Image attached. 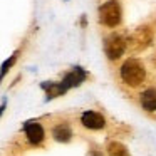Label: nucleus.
Returning <instances> with one entry per match:
<instances>
[{
  "label": "nucleus",
  "instance_id": "nucleus-12",
  "mask_svg": "<svg viewBox=\"0 0 156 156\" xmlns=\"http://www.w3.org/2000/svg\"><path fill=\"white\" fill-rule=\"evenodd\" d=\"M17 57H19V52H14V54H12L10 57L7 59V61H5L4 64H2V67H0V81H2V79H4V76L9 72V69H10L12 66L15 64V61H17Z\"/></svg>",
  "mask_w": 156,
  "mask_h": 156
},
{
  "label": "nucleus",
  "instance_id": "nucleus-7",
  "mask_svg": "<svg viewBox=\"0 0 156 156\" xmlns=\"http://www.w3.org/2000/svg\"><path fill=\"white\" fill-rule=\"evenodd\" d=\"M52 138L59 143H67L72 138V129L67 122H61L52 129Z\"/></svg>",
  "mask_w": 156,
  "mask_h": 156
},
{
  "label": "nucleus",
  "instance_id": "nucleus-3",
  "mask_svg": "<svg viewBox=\"0 0 156 156\" xmlns=\"http://www.w3.org/2000/svg\"><path fill=\"white\" fill-rule=\"evenodd\" d=\"M126 51V41L119 34H111L104 42V52L108 55V59L116 61L119 59Z\"/></svg>",
  "mask_w": 156,
  "mask_h": 156
},
{
  "label": "nucleus",
  "instance_id": "nucleus-11",
  "mask_svg": "<svg viewBox=\"0 0 156 156\" xmlns=\"http://www.w3.org/2000/svg\"><path fill=\"white\" fill-rule=\"evenodd\" d=\"M134 39H136V42L138 44H141V45H146V44H149L151 42V30L149 29H138L136 30V35H134Z\"/></svg>",
  "mask_w": 156,
  "mask_h": 156
},
{
  "label": "nucleus",
  "instance_id": "nucleus-4",
  "mask_svg": "<svg viewBox=\"0 0 156 156\" xmlns=\"http://www.w3.org/2000/svg\"><path fill=\"white\" fill-rule=\"evenodd\" d=\"M81 122L82 126H86L87 129H102L106 126V119L102 114H99V112L96 111H86L84 114L81 116Z\"/></svg>",
  "mask_w": 156,
  "mask_h": 156
},
{
  "label": "nucleus",
  "instance_id": "nucleus-1",
  "mask_svg": "<svg viewBox=\"0 0 156 156\" xmlns=\"http://www.w3.org/2000/svg\"><path fill=\"white\" fill-rule=\"evenodd\" d=\"M121 79L124 84L131 86V87H138L144 82L146 79V69L138 59H128L124 64L121 66Z\"/></svg>",
  "mask_w": 156,
  "mask_h": 156
},
{
  "label": "nucleus",
  "instance_id": "nucleus-9",
  "mask_svg": "<svg viewBox=\"0 0 156 156\" xmlns=\"http://www.w3.org/2000/svg\"><path fill=\"white\" fill-rule=\"evenodd\" d=\"M42 89L47 92V99H54L66 92L64 86L61 82H42Z\"/></svg>",
  "mask_w": 156,
  "mask_h": 156
},
{
  "label": "nucleus",
  "instance_id": "nucleus-10",
  "mask_svg": "<svg viewBox=\"0 0 156 156\" xmlns=\"http://www.w3.org/2000/svg\"><path fill=\"white\" fill-rule=\"evenodd\" d=\"M109 156H128V148L119 141H111L108 144Z\"/></svg>",
  "mask_w": 156,
  "mask_h": 156
},
{
  "label": "nucleus",
  "instance_id": "nucleus-5",
  "mask_svg": "<svg viewBox=\"0 0 156 156\" xmlns=\"http://www.w3.org/2000/svg\"><path fill=\"white\" fill-rule=\"evenodd\" d=\"M24 131H25V136H27L30 144H41L45 138L44 128H42L39 122H25Z\"/></svg>",
  "mask_w": 156,
  "mask_h": 156
},
{
  "label": "nucleus",
  "instance_id": "nucleus-8",
  "mask_svg": "<svg viewBox=\"0 0 156 156\" xmlns=\"http://www.w3.org/2000/svg\"><path fill=\"white\" fill-rule=\"evenodd\" d=\"M141 106H143V109H146L149 112L156 111V89L154 87L146 89L141 94Z\"/></svg>",
  "mask_w": 156,
  "mask_h": 156
},
{
  "label": "nucleus",
  "instance_id": "nucleus-13",
  "mask_svg": "<svg viewBox=\"0 0 156 156\" xmlns=\"http://www.w3.org/2000/svg\"><path fill=\"white\" fill-rule=\"evenodd\" d=\"M4 111H5V101L2 102V106H0V116L4 114Z\"/></svg>",
  "mask_w": 156,
  "mask_h": 156
},
{
  "label": "nucleus",
  "instance_id": "nucleus-2",
  "mask_svg": "<svg viewBox=\"0 0 156 156\" xmlns=\"http://www.w3.org/2000/svg\"><path fill=\"white\" fill-rule=\"evenodd\" d=\"M99 20L106 27H116L121 24V7L118 0H109L99 7Z\"/></svg>",
  "mask_w": 156,
  "mask_h": 156
},
{
  "label": "nucleus",
  "instance_id": "nucleus-6",
  "mask_svg": "<svg viewBox=\"0 0 156 156\" xmlns=\"http://www.w3.org/2000/svg\"><path fill=\"white\" fill-rule=\"evenodd\" d=\"M84 81H86V71L81 67H76V69H72L69 74H66V77L61 81V84L64 86V89L67 91V89H71V87H76V86L82 84Z\"/></svg>",
  "mask_w": 156,
  "mask_h": 156
}]
</instances>
